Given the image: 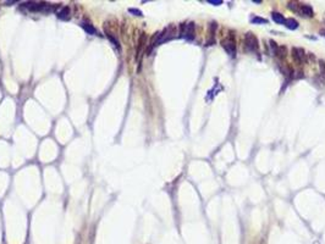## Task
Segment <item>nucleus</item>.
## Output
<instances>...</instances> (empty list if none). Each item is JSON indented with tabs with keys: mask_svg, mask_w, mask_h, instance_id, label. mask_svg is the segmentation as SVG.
Wrapping results in <instances>:
<instances>
[{
	"mask_svg": "<svg viewBox=\"0 0 325 244\" xmlns=\"http://www.w3.org/2000/svg\"><path fill=\"white\" fill-rule=\"evenodd\" d=\"M194 29H196V26H194L193 22L182 23L181 27H180V34L182 37H185L186 39L192 40L194 38Z\"/></svg>",
	"mask_w": 325,
	"mask_h": 244,
	"instance_id": "obj_1",
	"label": "nucleus"
},
{
	"mask_svg": "<svg viewBox=\"0 0 325 244\" xmlns=\"http://www.w3.org/2000/svg\"><path fill=\"white\" fill-rule=\"evenodd\" d=\"M245 39H246L247 50H248V51H252V53H258V48H259V45H258L257 37H256L253 33L248 32V33L246 34V37H245Z\"/></svg>",
	"mask_w": 325,
	"mask_h": 244,
	"instance_id": "obj_2",
	"label": "nucleus"
},
{
	"mask_svg": "<svg viewBox=\"0 0 325 244\" xmlns=\"http://www.w3.org/2000/svg\"><path fill=\"white\" fill-rule=\"evenodd\" d=\"M292 56L298 65H302L306 62V53L302 48H292Z\"/></svg>",
	"mask_w": 325,
	"mask_h": 244,
	"instance_id": "obj_3",
	"label": "nucleus"
},
{
	"mask_svg": "<svg viewBox=\"0 0 325 244\" xmlns=\"http://www.w3.org/2000/svg\"><path fill=\"white\" fill-rule=\"evenodd\" d=\"M221 45L224 46V49L231 55H235L236 54V44L234 42V37L231 35V39H227V40H223L221 42Z\"/></svg>",
	"mask_w": 325,
	"mask_h": 244,
	"instance_id": "obj_4",
	"label": "nucleus"
},
{
	"mask_svg": "<svg viewBox=\"0 0 325 244\" xmlns=\"http://www.w3.org/2000/svg\"><path fill=\"white\" fill-rule=\"evenodd\" d=\"M297 13H300L301 16H307V17H313V9L309 5H303V4H298V9H297Z\"/></svg>",
	"mask_w": 325,
	"mask_h": 244,
	"instance_id": "obj_5",
	"label": "nucleus"
},
{
	"mask_svg": "<svg viewBox=\"0 0 325 244\" xmlns=\"http://www.w3.org/2000/svg\"><path fill=\"white\" fill-rule=\"evenodd\" d=\"M81 26H82V28L87 32L88 34H90V35H94V34H97V29L92 26V24H89V23H86V22H82L81 23Z\"/></svg>",
	"mask_w": 325,
	"mask_h": 244,
	"instance_id": "obj_6",
	"label": "nucleus"
},
{
	"mask_svg": "<svg viewBox=\"0 0 325 244\" xmlns=\"http://www.w3.org/2000/svg\"><path fill=\"white\" fill-rule=\"evenodd\" d=\"M57 17L60 20H68L70 19V9L68 8H62L60 11L57 12Z\"/></svg>",
	"mask_w": 325,
	"mask_h": 244,
	"instance_id": "obj_7",
	"label": "nucleus"
},
{
	"mask_svg": "<svg viewBox=\"0 0 325 244\" xmlns=\"http://www.w3.org/2000/svg\"><path fill=\"white\" fill-rule=\"evenodd\" d=\"M271 17H273V20L275 21L276 23H279V24H284L285 23V17L281 15V13H279V12H273L271 13Z\"/></svg>",
	"mask_w": 325,
	"mask_h": 244,
	"instance_id": "obj_8",
	"label": "nucleus"
},
{
	"mask_svg": "<svg viewBox=\"0 0 325 244\" xmlns=\"http://www.w3.org/2000/svg\"><path fill=\"white\" fill-rule=\"evenodd\" d=\"M285 26L287 28H290V29H296V28H298V22L296 20H293V19H287L285 21Z\"/></svg>",
	"mask_w": 325,
	"mask_h": 244,
	"instance_id": "obj_9",
	"label": "nucleus"
},
{
	"mask_svg": "<svg viewBox=\"0 0 325 244\" xmlns=\"http://www.w3.org/2000/svg\"><path fill=\"white\" fill-rule=\"evenodd\" d=\"M286 53H287V48H286L285 45H281V46L278 48V51H276V54H275V55L278 56L279 59L282 60V59L286 56Z\"/></svg>",
	"mask_w": 325,
	"mask_h": 244,
	"instance_id": "obj_10",
	"label": "nucleus"
},
{
	"mask_svg": "<svg viewBox=\"0 0 325 244\" xmlns=\"http://www.w3.org/2000/svg\"><path fill=\"white\" fill-rule=\"evenodd\" d=\"M319 68H320V77H322V81L325 82V62L323 60H319Z\"/></svg>",
	"mask_w": 325,
	"mask_h": 244,
	"instance_id": "obj_11",
	"label": "nucleus"
},
{
	"mask_svg": "<svg viewBox=\"0 0 325 244\" xmlns=\"http://www.w3.org/2000/svg\"><path fill=\"white\" fill-rule=\"evenodd\" d=\"M253 23H268V21L265 20V19H262V17H253L252 20H251Z\"/></svg>",
	"mask_w": 325,
	"mask_h": 244,
	"instance_id": "obj_12",
	"label": "nucleus"
},
{
	"mask_svg": "<svg viewBox=\"0 0 325 244\" xmlns=\"http://www.w3.org/2000/svg\"><path fill=\"white\" fill-rule=\"evenodd\" d=\"M270 43V46H271V49H273V51H274V54H276V51H278V45H276V43L274 42V40H270L269 42Z\"/></svg>",
	"mask_w": 325,
	"mask_h": 244,
	"instance_id": "obj_13",
	"label": "nucleus"
},
{
	"mask_svg": "<svg viewBox=\"0 0 325 244\" xmlns=\"http://www.w3.org/2000/svg\"><path fill=\"white\" fill-rule=\"evenodd\" d=\"M128 11L131 12V13H135L136 16H142V12L139 11V10H136V9H130Z\"/></svg>",
	"mask_w": 325,
	"mask_h": 244,
	"instance_id": "obj_14",
	"label": "nucleus"
},
{
	"mask_svg": "<svg viewBox=\"0 0 325 244\" xmlns=\"http://www.w3.org/2000/svg\"><path fill=\"white\" fill-rule=\"evenodd\" d=\"M216 27H218V24H216L215 22H213L212 24H210V32H212V35H214V33H215Z\"/></svg>",
	"mask_w": 325,
	"mask_h": 244,
	"instance_id": "obj_15",
	"label": "nucleus"
},
{
	"mask_svg": "<svg viewBox=\"0 0 325 244\" xmlns=\"http://www.w3.org/2000/svg\"><path fill=\"white\" fill-rule=\"evenodd\" d=\"M208 3L214 4V5H220V4H223V1H221V0H209Z\"/></svg>",
	"mask_w": 325,
	"mask_h": 244,
	"instance_id": "obj_16",
	"label": "nucleus"
},
{
	"mask_svg": "<svg viewBox=\"0 0 325 244\" xmlns=\"http://www.w3.org/2000/svg\"><path fill=\"white\" fill-rule=\"evenodd\" d=\"M108 37H109V39H110L112 43H114V45H116L117 48H120V46H119V43H117V40H115V39H114V38L111 37V35H108Z\"/></svg>",
	"mask_w": 325,
	"mask_h": 244,
	"instance_id": "obj_17",
	"label": "nucleus"
},
{
	"mask_svg": "<svg viewBox=\"0 0 325 244\" xmlns=\"http://www.w3.org/2000/svg\"><path fill=\"white\" fill-rule=\"evenodd\" d=\"M15 3H16V1H5V4H6V5H10V4H15Z\"/></svg>",
	"mask_w": 325,
	"mask_h": 244,
	"instance_id": "obj_18",
	"label": "nucleus"
},
{
	"mask_svg": "<svg viewBox=\"0 0 325 244\" xmlns=\"http://www.w3.org/2000/svg\"><path fill=\"white\" fill-rule=\"evenodd\" d=\"M322 34H323V35H324V37H325V31H324V29H323V31H322Z\"/></svg>",
	"mask_w": 325,
	"mask_h": 244,
	"instance_id": "obj_19",
	"label": "nucleus"
}]
</instances>
